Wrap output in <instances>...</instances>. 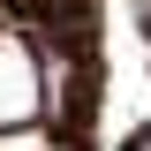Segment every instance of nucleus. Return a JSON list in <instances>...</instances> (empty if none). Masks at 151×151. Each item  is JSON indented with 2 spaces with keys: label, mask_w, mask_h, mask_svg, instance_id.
I'll return each mask as SVG.
<instances>
[{
  "label": "nucleus",
  "mask_w": 151,
  "mask_h": 151,
  "mask_svg": "<svg viewBox=\"0 0 151 151\" xmlns=\"http://www.w3.org/2000/svg\"><path fill=\"white\" fill-rule=\"evenodd\" d=\"M45 106V76L23 30H0V129H30Z\"/></svg>",
  "instance_id": "obj_1"
},
{
  "label": "nucleus",
  "mask_w": 151,
  "mask_h": 151,
  "mask_svg": "<svg viewBox=\"0 0 151 151\" xmlns=\"http://www.w3.org/2000/svg\"><path fill=\"white\" fill-rule=\"evenodd\" d=\"M0 151H60V144L38 136V129H0Z\"/></svg>",
  "instance_id": "obj_2"
}]
</instances>
